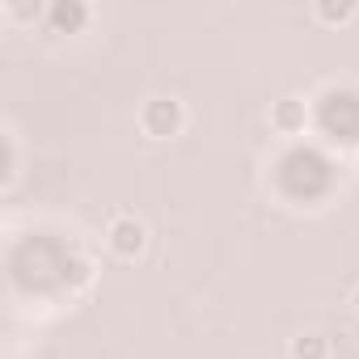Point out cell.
Returning <instances> with one entry per match:
<instances>
[{"label":"cell","instance_id":"1","mask_svg":"<svg viewBox=\"0 0 359 359\" xmlns=\"http://www.w3.org/2000/svg\"><path fill=\"white\" fill-rule=\"evenodd\" d=\"M140 127L152 140L177 135V131H182V102H173V97H148L144 110H140Z\"/></svg>","mask_w":359,"mask_h":359},{"label":"cell","instance_id":"2","mask_svg":"<svg viewBox=\"0 0 359 359\" xmlns=\"http://www.w3.org/2000/svg\"><path fill=\"white\" fill-rule=\"evenodd\" d=\"M106 245L118 254V258H135V254H144V245H148V229L135 220V216H114L110 220V229H106Z\"/></svg>","mask_w":359,"mask_h":359},{"label":"cell","instance_id":"3","mask_svg":"<svg viewBox=\"0 0 359 359\" xmlns=\"http://www.w3.org/2000/svg\"><path fill=\"white\" fill-rule=\"evenodd\" d=\"M304 118H309V110H304V102H300V97H279V102L271 106V127H275V131H283V135L304 131Z\"/></svg>","mask_w":359,"mask_h":359},{"label":"cell","instance_id":"4","mask_svg":"<svg viewBox=\"0 0 359 359\" xmlns=\"http://www.w3.org/2000/svg\"><path fill=\"white\" fill-rule=\"evenodd\" d=\"M47 18H51V26H60V30H76V26L89 22V5H85V0H51V5H47Z\"/></svg>","mask_w":359,"mask_h":359},{"label":"cell","instance_id":"5","mask_svg":"<svg viewBox=\"0 0 359 359\" xmlns=\"http://www.w3.org/2000/svg\"><path fill=\"white\" fill-rule=\"evenodd\" d=\"M292 359H330V338L325 334H300V338H292Z\"/></svg>","mask_w":359,"mask_h":359},{"label":"cell","instance_id":"6","mask_svg":"<svg viewBox=\"0 0 359 359\" xmlns=\"http://www.w3.org/2000/svg\"><path fill=\"white\" fill-rule=\"evenodd\" d=\"M355 0H317V18L321 22H351Z\"/></svg>","mask_w":359,"mask_h":359},{"label":"cell","instance_id":"7","mask_svg":"<svg viewBox=\"0 0 359 359\" xmlns=\"http://www.w3.org/2000/svg\"><path fill=\"white\" fill-rule=\"evenodd\" d=\"M355 313H359V287H355Z\"/></svg>","mask_w":359,"mask_h":359}]
</instances>
